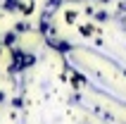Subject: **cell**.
I'll return each instance as SVG.
<instances>
[{
  "label": "cell",
  "instance_id": "1",
  "mask_svg": "<svg viewBox=\"0 0 126 124\" xmlns=\"http://www.w3.org/2000/svg\"><path fill=\"white\" fill-rule=\"evenodd\" d=\"M79 31H81V36H93L95 34V26H93V24H81Z\"/></svg>",
  "mask_w": 126,
  "mask_h": 124
}]
</instances>
